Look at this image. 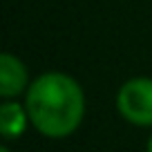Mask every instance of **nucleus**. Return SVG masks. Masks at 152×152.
I'll return each mask as SVG.
<instances>
[{
    "instance_id": "nucleus-1",
    "label": "nucleus",
    "mask_w": 152,
    "mask_h": 152,
    "mask_svg": "<svg viewBox=\"0 0 152 152\" xmlns=\"http://www.w3.org/2000/svg\"><path fill=\"white\" fill-rule=\"evenodd\" d=\"M25 107L31 125L40 134L63 139L81 125L85 96L72 76L63 72H45L29 85Z\"/></svg>"
},
{
    "instance_id": "nucleus-4",
    "label": "nucleus",
    "mask_w": 152,
    "mask_h": 152,
    "mask_svg": "<svg viewBox=\"0 0 152 152\" xmlns=\"http://www.w3.org/2000/svg\"><path fill=\"white\" fill-rule=\"evenodd\" d=\"M27 123H31L27 107H23L18 101L2 103V107H0V134L5 139H18L27 130Z\"/></svg>"
},
{
    "instance_id": "nucleus-6",
    "label": "nucleus",
    "mask_w": 152,
    "mask_h": 152,
    "mask_svg": "<svg viewBox=\"0 0 152 152\" xmlns=\"http://www.w3.org/2000/svg\"><path fill=\"white\" fill-rule=\"evenodd\" d=\"M0 152H11V150H9L7 145H2V148H0Z\"/></svg>"
},
{
    "instance_id": "nucleus-5",
    "label": "nucleus",
    "mask_w": 152,
    "mask_h": 152,
    "mask_svg": "<svg viewBox=\"0 0 152 152\" xmlns=\"http://www.w3.org/2000/svg\"><path fill=\"white\" fill-rule=\"evenodd\" d=\"M148 152H152V137H150V141H148Z\"/></svg>"
},
{
    "instance_id": "nucleus-3",
    "label": "nucleus",
    "mask_w": 152,
    "mask_h": 152,
    "mask_svg": "<svg viewBox=\"0 0 152 152\" xmlns=\"http://www.w3.org/2000/svg\"><path fill=\"white\" fill-rule=\"evenodd\" d=\"M27 85V67L14 56L5 52L0 56V96L14 99Z\"/></svg>"
},
{
    "instance_id": "nucleus-2",
    "label": "nucleus",
    "mask_w": 152,
    "mask_h": 152,
    "mask_svg": "<svg viewBox=\"0 0 152 152\" xmlns=\"http://www.w3.org/2000/svg\"><path fill=\"white\" fill-rule=\"evenodd\" d=\"M116 110L132 125H152V78L139 76L125 81L116 94Z\"/></svg>"
}]
</instances>
